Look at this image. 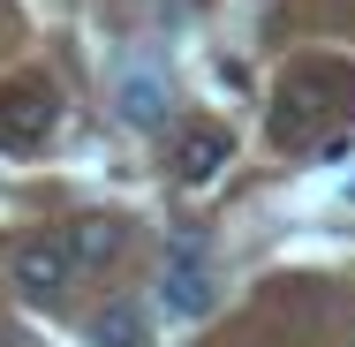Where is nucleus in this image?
Returning a JSON list of instances; mask_svg holds the SVG:
<instances>
[{
    "label": "nucleus",
    "instance_id": "1",
    "mask_svg": "<svg viewBox=\"0 0 355 347\" xmlns=\"http://www.w3.org/2000/svg\"><path fill=\"white\" fill-rule=\"evenodd\" d=\"M212 302H219V279H212V265H205V249H197V234H189V242L166 257V272H159V310L182 317V325H205Z\"/></svg>",
    "mask_w": 355,
    "mask_h": 347
},
{
    "label": "nucleus",
    "instance_id": "2",
    "mask_svg": "<svg viewBox=\"0 0 355 347\" xmlns=\"http://www.w3.org/2000/svg\"><path fill=\"white\" fill-rule=\"evenodd\" d=\"M53 121H61V98H53L46 83H8V91H0V143H8V151L46 143Z\"/></svg>",
    "mask_w": 355,
    "mask_h": 347
},
{
    "label": "nucleus",
    "instance_id": "3",
    "mask_svg": "<svg viewBox=\"0 0 355 347\" xmlns=\"http://www.w3.org/2000/svg\"><path fill=\"white\" fill-rule=\"evenodd\" d=\"M69 249H61V234H31V242H15V287L31 294V302H61L69 294Z\"/></svg>",
    "mask_w": 355,
    "mask_h": 347
},
{
    "label": "nucleus",
    "instance_id": "4",
    "mask_svg": "<svg viewBox=\"0 0 355 347\" xmlns=\"http://www.w3.org/2000/svg\"><path fill=\"white\" fill-rule=\"evenodd\" d=\"M61 249H69L76 272H106V265L129 249V226H121V219H106V211H83V219H69Z\"/></svg>",
    "mask_w": 355,
    "mask_h": 347
},
{
    "label": "nucleus",
    "instance_id": "5",
    "mask_svg": "<svg viewBox=\"0 0 355 347\" xmlns=\"http://www.w3.org/2000/svg\"><path fill=\"white\" fill-rule=\"evenodd\" d=\"M114 106H121V121H129V129H159V121H166V75H151V69H121V83H114Z\"/></svg>",
    "mask_w": 355,
    "mask_h": 347
},
{
    "label": "nucleus",
    "instance_id": "6",
    "mask_svg": "<svg viewBox=\"0 0 355 347\" xmlns=\"http://www.w3.org/2000/svg\"><path fill=\"white\" fill-rule=\"evenodd\" d=\"M234 159V143L219 136V129H182V143H174V174L189 181V189H205V181H219V166Z\"/></svg>",
    "mask_w": 355,
    "mask_h": 347
},
{
    "label": "nucleus",
    "instance_id": "7",
    "mask_svg": "<svg viewBox=\"0 0 355 347\" xmlns=\"http://www.w3.org/2000/svg\"><path fill=\"white\" fill-rule=\"evenodd\" d=\"M91 347H144V310L137 302H106L91 317Z\"/></svg>",
    "mask_w": 355,
    "mask_h": 347
},
{
    "label": "nucleus",
    "instance_id": "8",
    "mask_svg": "<svg viewBox=\"0 0 355 347\" xmlns=\"http://www.w3.org/2000/svg\"><path fill=\"white\" fill-rule=\"evenodd\" d=\"M318 136V106L295 98V106H272V143H310Z\"/></svg>",
    "mask_w": 355,
    "mask_h": 347
}]
</instances>
